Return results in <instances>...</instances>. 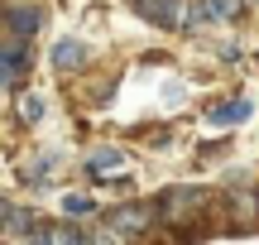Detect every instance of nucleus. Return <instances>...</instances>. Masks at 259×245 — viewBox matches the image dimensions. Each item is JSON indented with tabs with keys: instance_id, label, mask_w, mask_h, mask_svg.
I'll return each instance as SVG.
<instances>
[{
	"instance_id": "nucleus-1",
	"label": "nucleus",
	"mask_w": 259,
	"mask_h": 245,
	"mask_svg": "<svg viewBox=\"0 0 259 245\" xmlns=\"http://www.w3.org/2000/svg\"><path fill=\"white\" fill-rule=\"evenodd\" d=\"M135 5H139V15H149L154 24H168V29L192 19V5L187 0H135Z\"/></svg>"
},
{
	"instance_id": "nucleus-2",
	"label": "nucleus",
	"mask_w": 259,
	"mask_h": 245,
	"mask_svg": "<svg viewBox=\"0 0 259 245\" xmlns=\"http://www.w3.org/2000/svg\"><path fill=\"white\" fill-rule=\"evenodd\" d=\"M197 207H202V192H192V188H178V192L163 197V217L168 221H183L187 212H197Z\"/></svg>"
},
{
	"instance_id": "nucleus-3",
	"label": "nucleus",
	"mask_w": 259,
	"mask_h": 245,
	"mask_svg": "<svg viewBox=\"0 0 259 245\" xmlns=\"http://www.w3.org/2000/svg\"><path fill=\"white\" fill-rule=\"evenodd\" d=\"M149 221H154V212L139 207V202H135V207H115L111 212V231H144Z\"/></svg>"
},
{
	"instance_id": "nucleus-4",
	"label": "nucleus",
	"mask_w": 259,
	"mask_h": 245,
	"mask_svg": "<svg viewBox=\"0 0 259 245\" xmlns=\"http://www.w3.org/2000/svg\"><path fill=\"white\" fill-rule=\"evenodd\" d=\"M53 63H58V72H72V67L87 63V48L77 44V38H63V44L53 48Z\"/></svg>"
},
{
	"instance_id": "nucleus-5",
	"label": "nucleus",
	"mask_w": 259,
	"mask_h": 245,
	"mask_svg": "<svg viewBox=\"0 0 259 245\" xmlns=\"http://www.w3.org/2000/svg\"><path fill=\"white\" fill-rule=\"evenodd\" d=\"M240 5L245 0H202V15L206 19H231V15H240Z\"/></svg>"
},
{
	"instance_id": "nucleus-6",
	"label": "nucleus",
	"mask_w": 259,
	"mask_h": 245,
	"mask_svg": "<svg viewBox=\"0 0 259 245\" xmlns=\"http://www.w3.org/2000/svg\"><path fill=\"white\" fill-rule=\"evenodd\" d=\"M5 221H10V226H5L10 236H24V231L34 226V217H29L24 207H15V202H5Z\"/></svg>"
},
{
	"instance_id": "nucleus-7",
	"label": "nucleus",
	"mask_w": 259,
	"mask_h": 245,
	"mask_svg": "<svg viewBox=\"0 0 259 245\" xmlns=\"http://www.w3.org/2000/svg\"><path fill=\"white\" fill-rule=\"evenodd\" d=\"M19 115H24V120H38V115H44V96H24V101H19Z\"/></svg>"
},
{
	"instance_id": "nucleus-8",
	"label": "nucleus",
	"mask_w": 259,
	"mask_h": 245,
	"mask_svg": "<svg viewBox=\"0 0 259 245\" xmlns=\"http://www.w3.org/2000/svg\"><path fill=\"white\" fill-rule=\"evenodd\" d=\"M48 245H82V236H72L67 226H53L48 231Z\"/></svg>"
},
{
	"instance_id": "nucleus-9",
	"label": "nucleus",
	"mask_w": 259,
	"mask_h": 245,
	"mask_svg": "<svg viewBox=\"0 0 259 245\" xmlns=\"http://www.w3.org/2000/svg\"><path fill=\"white\" fill-rule=\"evenodd\" d=\"M245 115H250V106L235 101V106H221V111H216V120H245Z\"/></svg>"
},
{
	"instance_id": "nucleus-10",
	"label": "nucleus",
	"mask_w": 259,
	"mask_h": 245,
	"mask_svg": "<svg viewBox=\"0 0 259 245\" xmlns=\"http://www.w3.org/2000/svg\"><path fill=\"white\" fill-rule=\"evenodd\" d=\"M111 169H120V154H96L92 159V173H111Z\"/></svg>"
},
{
	"instance_id": "nucleus-11",
	"label": "nucleus",
	"mask_w": 259,
	"mask_h": 245,
	"mask_svg": "<svg viewBox=\"0 0 259 245\" xmlns=\"http://www.w3.org/2000/svg\"><path fill=\"white\" fill-rule=\"evenodd\" d=\"M63 207H67V212H72V217H82V212H92V197H67V202H63Z\"/></svg>"
},
{
	"instance_id": "nucleus-12",
	"label": "nucleus",
	"mask_w": 259,
	"mask_h": 245,
	"mask_svg": "<svg viewBox=\"0 0 259 245\" xmlns=\"http://www.w3.org/2000/svg\"><path fill=\"white\" fill-rule=\"evenodd\" d=\"M96 245H120V240H115V231H101V236H96Z\"/></svg>"
}]
</instances>
